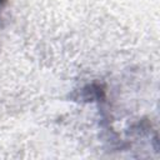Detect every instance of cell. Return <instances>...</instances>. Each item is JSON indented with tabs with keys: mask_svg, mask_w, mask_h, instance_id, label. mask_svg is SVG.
Masks as SVG:
<instances>
[{
	"mask_svg": "<svg viewBox=\"0 0 160 160\" xmlns=\"http://www.w3.org/2000/svg\"><path fill=\"white\" fill-rule=\"evenodd\" d=\"M6 4H8V0H0V28H1V21L4 18V11H5Z\"/></svg>",
	"mask_w": 160,
	"mask_h": 160,
	"instance_id": "6da1fadb",
	"label": "cell"
}]
</instances>
